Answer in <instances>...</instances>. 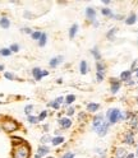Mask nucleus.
Returning <instances> with one entry per match:
<instances>
[{
  "label": "nucleus",
  "mask_w": 138,
  "mask_h": 158,
  "mask_svg": "<svg viewBox=\"0 0 138 158\" xmlns=\"http://www.w3.org/2000/svg\"><path fill=\"white\" fill-rule=\"evenodd\" d=\"M0 127L6 134H13L14 131L21 129V124L12 117H4L2 120V124H0Z\"/></svg>",
  "instance_id": "obj_1"
},
{
  "label": "nucleus",
  "mask_w": 138,
  "mask_h": 158,
  "mask_svg": "<svg viewBox=\"0 0 138 158\" xmlns=\"http://www.w3.org/2000/svg\"><path fill=\"white\" fill-rule=\"evenodd\" d=\"M29 156H31V147H29L28 143L13 147V151H12L13 158H29Z\"/></svg>",
  "instance_id": "obj_2"
},
{
  "label": "nucleus",
  "mask_w": 138,
  "mask_h": 158,
  "mask_svg": "<svg viewBox=\"0 0 138 158\" xmlns=\"http://www.w3.org/2000/svg\"><path fill=\"white\" fill-rule=\"evenodd\" d=\"M106 118H107L106 121L110 125H114L118 121H124L123 112L119 110V108H109V110L106 111Z\"/></svg>",
  "instance_id": "obj_3"
},
{
  "label": "nucleus",
  "mask_w": 138,
  "mask_h": 158,
  "mask_svg": "<svg viewBox=\"0 0 138 158\" xmlns=\"http://www.w3.org/2000/svg\"><path fill=\"white\" fill-rule=\"evenodd\" d=\"M31 74H32V77H33L35 81L38 82V81H41L44 77H47V75H49V72H47V70H44V69L38 68V66H35L32 70H31Z\"/></svg>",
  "instance_id": "obj_4"
},
{
  "label": "nucleus",
  "mask_w": 138,
  "mask_h": 158,
  "mask_svg": "<svg viewBox=\"0 0 138 158\" xmlns=\"http://www.w3.org/2000/svg\"><path fill=\"white\" fill-rule=\"evenodd\" d=\"M120 87H122V81L119 78H111L110 79V91L113 94H116L119 92Z\"/></svg>",
  "instance_id": "obj_5"
},
{
  "label": "nucleus",
  "mask_w": 138,
  "mask_h": 158,
  "mask_svg": "<svg viewBox=\"0 0 138 158\" xmlns=\"http://www.w3.org/2000/svg\"><path fill=\"white\" fill-rule=\"evenodd\" d=\"M104 121H105V116H104V114H100V112H98V115H95L93 118H92V129H93V130L98 129V127H100V126L104 124Z\"/></svg>",
  "instance_id": "obj_6"
},
{
  "label": "nucleus",
  "mask_w": 138,
  "mask_h": 158,
  "mask_svg": "<svg viewBox=\"0 0 138 158\" xmlns=\"http://www.w3.org/2000/svg\"><path fill=\"white\" fill-rule=\"evenodd\" d=\"M109 127H110V124L107 123V121H104V124L98 127V129H96L95 131H96V134L98 135V136H105L107 133H109Z\"/></svg>",
  "instance_id": "obj_7"
},
{
  "label": "nucleus",
  "mask_w": 138,
  "mask_h": 158,
  "mask_svg": "<svg viewBox=\"0 0 138 158\" xmlns=\"http://www.w3.org/2000/svg\"><path fill=\"white\" fill-rule=\"evenodd\" d=\"M86 17H87V19L90 22H95L96 21V14H97V12H96V9L95 8H92V6H87L86 8Z\"/></svg>",
  "instance_id": "obj_8"
},
{
  "label": "nucleus",
  "mask_w": 138,
  "mask_h": 158,
  "mask_svg": "<svg viewBox=\"0 0 138 158\" xmlns=\"http://www.w3.org/2000/svg\"><path fill=\"white\" fill-rule=\"evenodd\" d=\"M58 124H59V126H60L62 129L67 130V129H69V127L72 126V120L69 117H60L58 120Z\"/></svg>",
  "instance_id": "obj_9"
},
{
  "label": "nucleus",
  "mask_w": 138,
  "mask_h": 158,
  "mask_svg": "<svg viewBox=\"0 0 138 158\" xmlns=\"http://www.w3.org/2000/svg\"><path fill=\"white\" fill-rule=\"evenodd\" d=\"M63 61H64V56H62V55L54 56L53 59H50V61H49V66L50 68H58Z\"/></svg>",
  "instance_id": "obj_10"
},
{
  "label": "nucleus",
  "mask_w": 138,
  "mask_h": 158,
  "mask_svg": "<svg viewBox=\"0 0 138 158\" xmlns=\"http://www.w3.org/2000/svg\"><path fill=\"white\" fill-rule=\"evenodd\" d=\"M49 153H50V148H49L47 145L40 144V145L37 147V153H36V154H38L41 158H42V157H47Z\"/></svg>",
  "instance_id": "obj_11"
},
{
  "label": "nucleus",
  "mask_w": 138,
  "mask_h": 158,
  "mask_svg": "<svg viewBox=\"0 0 138 158\" xmlns=\"http://www.w3.org/2000/svg\"><path fill=\"white\" fill-rule=\"evenodd\" d=\"M123 142L128 145H133L134 144V131L133 130H129L125 135H124V139Z\"/></svg>",
  "instance_id": "obj_12"
},
{
  "label": "nucleus",
  "mask_w": 138,
  "mask_h": 158,
  "mask_svg": "<svg viewBox=\"0 0 138 158\" xmlns=\"http://www.w3.org/2000/svg\"><path fill=\"white\" fill-rule=\"evenodd\" d=\"M124 22L127 26H133L137 23V14L136 13H131L129 15H128L125 19H124Z\"/></svg>",
  "instance_id": "obj_13"
},
{
  "label": "nucleus",
  "mask_w": 138,
  "mask_h": 158,
  "mask_svg": "<svg viewBox=\"0 0 138 158\" xmlns=\"http://www.w3.org/2000/svg\"><path fill=\"white\" fill-rule=\"evenodd\" d=\"M78 29H80V26H78L77 23L72 24V26H71V28H69V31H68L69 38H71V40H73V38L75 37V35L78 33Z\"/></svg>",
  "instance_id": "obj_14"
},
{
  "label": "nucleus",
  "mask_w": 138,
  "mask_h": 158,
  "mask_svg": "<svg viewBox=\"0 0 138 158\" xmlns=\"http://www.w3.org/2000/svg\"><path fill=\"white\" fill-rule=\"evenodd\" d=\"M98 110H100V105L96 103V102H90V103L87 105V112L96 114Z\"/></svg>",
  "instance_id": "obj_15"
},
{
  "label": "nucleus",
  "mask_w": 138,
  "mask_h": 158,
  "mask_svg": "<svg viewBox=\"0 0 138 158\" xmlns=\"http://www.w3.org/2000/svg\"><path fill=\"white\" fill-rule=\"evenodd\" d=\"M132 72L131 70H124V72H122L120 73V77H119V79H120V81L122 82H128V81H131V79H132Z\"/></svg>",
  "instance_id": "obj_16"
},
{
  "label": "nucleus",
  "mask_w": 138,
  "mask_h": 158,
  "mask_svg": "<svg viewBox=\"0 0 138 158\" xmlns=\"http://www.w3.org/2000/svg\"><path fill=\"white\" fill-rule=\"evenodd\" d=\"M0 27H2L3 29H8L9 27H11V19H9L8 17H2L0 18Z\"/></svg>",
  "instance_id": "obj_17"
},
{
  "label": "nucleus",
  "mask_w": 138,
  "mask_h": 158,
  "mask_svg": "<svg viewBox=\"0 0 138 158\" xmlns=\"http://www.w3.org/2000/svg\"><path fill=\"white\" fill-rule=\"evenodd\" d=\"M88 70H90V66H88L87 61H86V60H82V61L80 63V72H81V74H82V75H86V74L88 73Z\"/></svg>",
  "instance_id": "obj_18"
},
{
  "label": "nucleus",
  "mask_w": 138,
  "mask_h": 158,
  "mask_svg": "<svg viewBox=\"0 0 138 158\" xmlns=\"http://www.w3.org/2000/svg\"><path fill=\"white\" fill-rule=\"evenodd\" d=\"M114 154H115V158H125V156L128 154V152L124 149V148L119 147V148H116V149H115Z\"/></svg>",
  "instance_id": "obj_19"
},
{
  "label": "nucleus",
  "mask_w": 138,
  "mask_h": 158,
  "mask_svg": "<svg viewBox=\"0 0 138 158\" xmlns=\"http://www.w3.org/2000/svg\"><path fill=\"white\" fill-rule=\"evenodd\" d=\"M11 140H12L13 145H21V144L27 143V142L23 139V138H21V136H17V135H12V136H11Z\"/></svg>",
  "instance_id": "obj_20"
},
{
  "label": "nucleus",
  "mask_w": 138,
  "mask_h": 158,
  "mask_svg": "<svg viewBox=\"0 0 138 158\" xmlns=\"http://www.w3.org/2000/svg\"><path fill=\"white\" fill-rule=\"evenodd\" d=\"M118 31H119V28H118V27H113L111 29H109V32L106 33V38L110 40V41H113V40L115 38V35L118 33Z\"/></svg>",
  "instance_id": "obj_21"
},
{
  "label": "nucleus",
  "mask_w": 138,
  "mask_h": 158,
  "mask_svg": "<svg viewBox=\"0 0 138 158\" xmlns=\"http://www.w3.org/2000/svg\"><path fill=\"white\" fill-rule=\"evenodd\" d=\"M105 70H106V65L102 61H96V73L105 75Z\"/></svg>",
  "instance_id": "obj_22"
},
{
  "label": "nucleus",
  "mask_w": 138,
  "mask_h": 158,
  "mask_svg": "<svg viewBox=\"0 0 138 158\" xmlns=\"http://www.w3.org/2000/svg\"><path fill=\"white\" fill-rule=\"evenodd\" d=\"M51 140H53V136L50 135V134H44L41 138H40V143L41 144H44V145H47V143H51Z\"/></svg>",
  "instance_id": "obj_23"
},
{
  "label": "nucleus",
  "mask_w": 138,
  "mask_h": 158,
  "mask_svg": "<svg viewBox=\"0 0 138 158\" xmlns=\"http://www.w3.org/2000/svg\"><path fill=\"white\" fill-rule=\"evenodd\" d=\"M65 142V139H64V136H54L53 138V140H51V144L54 145V147H58V145H60V144H63Z\"/></svg>",
  "instance_id": "obj_24"
},
{
  "label": "nucleus",
  "mask_w": 138,
  "mask_h": 158,
  "mask_svg": "<svg viewBox=\"0 0 138 158\" xmlns=\"http://www.w3.org/2000/svg\"><path fill=\"white\" fill-rule=\"evenodd\" d=\"M46 44H47V35H46L45 32H42V35H41L40 40L37 41V45L40 46V47H45V46H46Z\"/></svg>",
  "instance_id": "obj_25"
},
{
  "label": "nucleus",
  "mask_w": 138,
  "mask_h": 158,
  "mask_svg": "<svg viewBox=\"0 0 138 158\" xmlns=\"http://www.w3.org/2000/svg\"><path fill=\"white\" fill-rule=\"evenodd\" d=\"M91 54H92V56L95 57V60L96 61H101V54H100V51H98V48L97 47H92L91 48Z\"/></svg>",
  "instance_id": "obj_26"
},
{
  "label": "nucleus",
  "mask_w": 138,
  "mask_h": 158,
  "mask_svg": "<svg viewBox=\"0 0 138 158\" xmlns=\"http://www.w3.org/2000/svg\"><path fill=\"white\" fill-rule=\"evenodd\" d=\"M101 14H102L104 17L110 18V19L114 18V13H113L111 9H109V8H102V9H101Z\"/></svg>",
  "instance_id": "obj_27"
},
{
  "label": "nucleus",
  "mask_w": 138,
  "mask_h": 158,
  "mask_svg": "<svg viewBox=\"0 0 138 158\" xmlns=\"http://www.w3.org/2000/svg\"><path fill=\"white\" fill-rule=\"evenodd\" d=\"M75 98H77V97H75L74 94H68L67 97H64V103H65L67 106H71V105L75 101Z\"/></svg>",
  "instance_id": "obj_28"
},
{
  "label": "nucleus",
  "mask_w": 138,
  "mask_h": 158,
  "mask_svg": "<svg viewBox=\"0 0 138 158\" xmlns=\"http://www.w3.org/2000/svg\"><path fill=\"white\" fill-rule=\"evenodd\" d=\"M12 55V51L9 50V47H3V48H0V56H3V57H9Z\"/></svg>",
  "instance_id": "obj_29"
},
{
  "label": "nucleus",
  "mask_w": 138,
  "mask_h": 158,
  "mask_svg": "<svg viewBox=\"0 0 138 158\" xmlns=\"http://www.w3.org/2000/svg\"><path fill=\"white\" fill-rule=\"evenodd\" d=\"M27 121L31 124V125H37L38 123V118H37V116H35V115H29V116H27Z\"/></svg>",
  "instance_id": "obj_30"
},
{
  "label": "nucleus",
  "mask_w": 138,
  "mask_h": 158,
  "mask_svg": "<svg viewBox=\"0 0 138 158\" xmlns=\"http://www.w3.org/2000/svg\"><path fill=\"white\" fill-rule=\"evenodd\" d=\"M129 123H131V127H132V129H134V127L137 129V126H138V117H137V115H133L131 117Z\"/></svg>",
  "instance_id": "obj_31"
},
{
  "label": "nucleus",
  "mask_w": 138,
  "mask_h": 158,
  "mask_svg": "<svg viewBox=\"0 0 138 158\" xmlns=\"http://www.w3.org/2000/svg\"><path fill=\"white\" fill-rule=\"evenodd\" d=\"M33 108H35V106H33V105H26V106H24V110H23V112H24L27 116H29V115H32Z\"/></svg>",
  "instance_id": "obj_32"
},
{
  "label": "nucleus",
  "mask_w": 138,
  "mask_h": 158,
  "mask_svg": "<svg viewBox=\"0 0 138 158\" xmlns=\"http://www.w3.org/2000/svg\"><path fill=\"white\" fill-rule=\"evenodd\" d=\"M9 50L12 51V54H15V52H18L19 50H21V46H19V44H12L11 46H9Z\"/></svg>",
  "instance_id": "obj_33"
},
{
  "label": "nucleus",
  "mask_w": 138,
  "mask_h": 158,
  "mask_svg": "<svg viewBox=\"0 0 138 158\" xmlns=\"http://www.w3.org/2000/svg\"><path fill=\"white\" fill-rule=\"evenodd\" d=\"M47 115H49V112H47V110H42L41 112H40V115L37 116V118H38V121H45V118L47 117Z\"/></svg>",
  "instance_id": "obj_34"
},
{
  "label": "nucleus",
  "mask_w": 138,
  "mask_h": 158,
  "mask_svg": "<svg viewBox=\"0 0 138 158\" xmlns=\"http://www.w3.org/2000/svg\"><path fill=\"white\" fill-rule=\"evenodd\" d=\"M41 35H42L41 31H33L32 35H31V38L33 40V41H38V40H40V37H41Z\"/></svg>",
  "instance_id": "obj_35"
},
{
  "label": "nucleus",
  "mask_w": 138,
  "mask_h": 158,
  "mask_svg": "<svg viewBox=\"0 0 138 158\" xmlns=\"http://www.w3.org/2000/svg\"><path fill=\"white\" fill-rule=\"evenodd\" d=\"M4 78L8 79V81H15V75L12 72H4Z\"/></svg>",
  "instance_id": "obj_36"
},
{
  "label": "nucleus",
  "mask_w": 138,
  "mask_h": 158,
  "mask_svg": "<svg viewBox=\"0 0 138 158\" xmlns=\"http://www.w3.org/2000/svg\"><path fill=\"white\" fill-rule=\"evenodd\" d=\"M47 107H53L54 110H56V111H58L59 108H60V105H59V103H58L55 100H53V101H50V102L47 103Z\"/></svg>",
  "instance_id": "obj_37"
},
{
  "label": "nucleus",
  "mask_w": 138,
  "mask_h": 158,
  "mask_svg": "<svg viewBox=\"0 0 138 158\" xmlns=\"http://www.w3.org/2000/svg\"><path fill=\"white\" fill-rule=\"evenodd\" d=\"M21 32L31 36V35H32V32H33V29H32V28H29V27H22V28H21Z\"/></svg>",
  "instance_id": "obj_38"
},
{
  "label": "nucleus",
  "mask_w": 138,
  "mask_h": 158,
  "mask_svg": "<svg viewBox=\"0 0 138 158\" xmlns=\"http://www.w3.org/2000/svg\"><path fill=\"white\" fill-rule=\"evenodd\" d=\"M23 17H24L26 19H33V14L29 12V10H24V12H23Z\"/></svg>",
  "instance_id": "obj_39"
},
{
  "label": "nucleus",
  "mask_w": 138,
  "mask_h": 158,
  "mask_svg": "<svg viewBox=\"0 0 138 158\" xmlns=\"http://www.w3.org/2000/svg\"><path fill=\"white\" fill-rule=\"evenodd\" d=\"M74 111H75V110H74V107H72V106H71V107H68V110H67V117L74 115Z\"/></svg>",
  "instance_id": "obj_40"
},
{
  "label": "nucleus",
  "mask_w": 138,
  "mask_h": 158,
  "mask_svg": "<svg viewBox=\"0 0 138 158\" xmlns=\"http://www.w3.org/2000/svg\"><path fill=\"white\" fill-rule=\"evenodd\" d=\"M104 78H105V75H104V74L96 73V79H97V82H98V83H101V82L104 81Z\"/></svg>",
  "instance_id": "obj_41"
},
{
  "label": "nucleus",
  "mask_w": 138,
  "mask_h": 158,
  "mask_svg": "<svg viewBox=\"0 0 138 158\" xmlns=\"http://www.w3.org/2000/svg\"><path fill=\"white\" fill-rule=\"evenodd\" d=\"M74 157H75V154L72 153V152H67L65 154L62 156V158H74Z\"/></svg>",
  "instance_id": "obj_42"
},
{
  "label": "nucleus",
  "mask_w": 138,
  "mask_h": 158,
  "mask_svg": "<svg viewBox=\"0 0 138 158\" xmlns=\"http://www.w3.org/2000/svg\"><path fill=\"white\" fill-rule=\"evenodd\" d=\"M55 101H56L59 105H62V103H64V97L59 96V97H56V98H55Z\"/></svg>",
  "instance_id": "obj_43"
},
{
  "label": "nucleus",
  "mask_w": 138,
  "mask_h": 158,
  "mask_svg": "<svg viewBox=\"0 0 138 158\" xmlns=\"http://www.w3.org/2000/svg\"><path fill=\"white\" fill-rule=\"evenodd\" d=\"M113 19H116V21H122V19H125V18L122 14H114V18Z\"/></svg>",
  "instance_id": "obj_44"
},
{
  "label": "nucleus",
  "mask_w": 138,
  "mask_h": 158,
  "mask_svg": "<svg viewBox=\"0 0 138 158\" xmlns=\"http://www.w3.org/2000/svg\"><path fill=\"white\" fill-rule=\"evenodd\" d=\"M49 127H50V125H49V124H45V125L42 126V130L45 131V134H47V131H49Z\"/></svg>",
  "instance_id": "obj_45"
},
{
  "label": "nucleus",
  "mask_w": 138,
  "mask_h": 158,
  "mask_svg": "<svg viewBox=\"0 0 138 158\" xmlns=\"http://www.w3.org/2000/svg\"><path fill=\"white\" fill-rule=\"evenodd\" d=\"M84 117H86V112H82V114H80V116H78V121H82Z\"/></svg>",
  "instance_id": "obj_46"
},
{
  "label": "nucleus",
  "mask_w": 138,
  "mask_h": 158,
  "mask_svg": "<svg viewBox=\"0 0 138 158\" xmlns=\"http://www.w3.org/2000/svg\"><path fill=\"white\" fill-rule=\"evenodd\" d=\"M134 157H136V154H133V153H128L125 156V158H134Z\"/></svg>",
  "instance_id": "obj_47"
},
{
  "label": "nucleus",
  "mask_w": 138,
  "mask_h": 158,
  "mask_svg": "<svg viewBox=\"0 0 138 158\" xmlns=\"http://www.w3.org/2000/svg\"><path fill=\"white\" fill-rule=\"evenodd\" d=\"M102 4H104V5H110V4H111V2H110V0H104Z\"/></svg>",
  "instance_id": "obj_48"
},
{
  "label": "nucleus",
  "mask_w": 138,
  "mask_h": 158,
  "mask_svg": "<svg viewBox=\"0 0 138 158\" xmlns=\"http://www.w3.org/2000/svg\"><path fill=\"white\" fill-rule=\"evenodd\" d=\"M127 84H128V85H134V81H132V79H131V81L127 82Z\"/></svg>",
  "instance_id": "obj_49"
},
{
  "label": "nucleus",
  "mask_w": 138,
  "mask_h": 158,
  "mask_svg": "<svg viewBox=\"0 0 138 158\" xmlns=\"http://www.w3.org/2000/svg\"><path fill=\"white\" fill-rule=\"evenodd\" d=\"M56 83H58V84H62V83H63V79H62V78H59L58 81H56Z\"/></svg>",
  "instance_id": "obj_50"
},
{
  "label": "nucleus",
  "mask_w": 138,
  "mask_h": 158,
  "mask_svg": "<svg viewBox=\"0 0 138 158\" xmlns=\"http://www.w3.org/2000/svg\"><path fill=\"white\" fill-rule=\"evenodd\" d=\"M4 69H5V66H4L3 64H0V72H3V70H4Z\"/></svg>",
  "instance_id": "obj_51"
},
{
  "label": "nucleus",
  "mask_w": 138,
  "mask_h": 158,
  "mask_svg": "<svg viewBox=\"0 0 138 158\" xmlns=\"http://www.w3.org/2000/svg\"><path fill=\"white\" fill-rule=\"evenodd\" d=\"M92 24H93V27H98V24H100V23H98L97 21H95V22H93Z\"/></svg>",
  "instance_id": "obj_52"
},
{
  "label": "nucleus",
  "mask_w": 138,
  "mask_h": 158,
  "mask_svg": "<svg viewBox=\"0 0 138 158\" xmlns=\"http://www.w3.org/2000/svg\"><path fill=\"white\" fill-rule=\"evenodd\" d=\"M133 73H134V74H136V77H137V78H138V68H137V69H136V70H134V72H133Z\"/></svg>",
  "instance_id": "obj_53"
},
{
  "label": "nucleus",
  "mask_w": 138,
  "mask_h": 158,
  "mask_svg": "<svg viewBox=\"0 0 138 158\" xmlns=\"http://www.w3.org/2000/svg\"><path fill=\"white\" fill-rule=\"evenodd\" d=\"M33 158H41V157L38 156V154H35V156H33Z\"/></svg>",
  "instance_id": "obj_54"
},
{
  "label": "nucleus",
  "mask_w": 138,
  "mask_h": 158,
  "mask_svg": "<svg viewBox=\"0 0 138 158\" xmlns=\"http://www.w3.org/2000/svg\"><path fill=\"white\" fill-rule=\"evenodd\" d=\"M46 158H55V157H53V156H47Z\"/></svg>",
  "instance_id": "obj_55"
},
{
  "label": "nucleus",
  "mask_w": 138,
  "mask_h": 158,
  "mask_svg": "<svg viewBox=\"0 0 138 158\" xmlns=\"http://www.w3.org/2000/svg\"><path fill=\"white\" fill-rule=\"evenodd\" d=\"M137 154H138V147H137Z\"/></svg>",
  "instance_id": "obj_56"
},
{
  "label": "nucleus",
  "mask_w": 138,
  "mask_h": 158,
  "mask_svg": "<svg viewBox=\"0 0 138 158\" xmlns=\"http://www.w3.org/2000/svg\"><path fill=\"white\" fill-rule=\"evenodd\" d=\"M0 105H3V102H2V101H0Z\"/></svg>",
  "instance_id": "obj_57"
},
{
  "label": "nucleus",
  "mask_w": 138,
  "mask_h": 158,
  "mask_svg": "<svg viewBox=\"0 0 138 158\" xmlns=\"http://www.w3.org/2000/svg\"><path fill=\"white\" fill-rule=\"evenodd\" d=\"M137 131H138V126H137Z\"/></svg>",
  "instance_id": "obj_58"
}]
</instances>
